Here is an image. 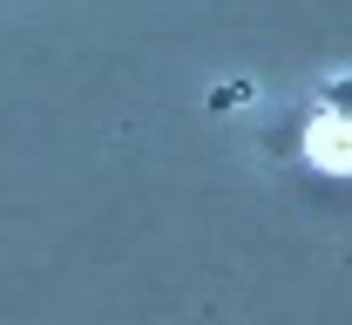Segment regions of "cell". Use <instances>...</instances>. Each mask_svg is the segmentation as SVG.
Here are the masks:
<instances>
[{
	"label": "cell",
	"mask_w": 352,
	"mask_h": 325,
	"mask_svg": "<svg viewBox=\"0 0 352 325\" xmlns=\"http://www.w3.org/2000/svg\"><path fill=\"white\" fill-rule=\"evenodd\" d=\"M305 149H311V163H325V170H352V115L318 109L311 129H305Z\"/></svg>",
	"instance_id": "cell-1"
},
{
	"label": "cell",
	"mask_w": 352,
	"mask_h": 325,
	"mask_svg": "<svg viewBox=\"0 0 352 325\" xmlns=\"http://www.w3.org/2000/svg\"><path fill=\"white\" fill-rule=\"evenodd\" d=\"M318 109H332V115H352V75H339L332 89H325V102Z\"/></svg>",
	"instance_id": "cell-2"
}]
</instances>
